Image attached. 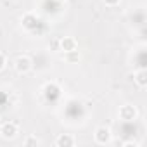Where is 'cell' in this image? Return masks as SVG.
Instances as JSON below:
<instances>
[{"label":"cell","mask_w":147,"mask_h":147,"mask_svg":"<svg viewBox=\"0 0 147 147\" xmlns=\"http://www.w3.org/2000/svg\"><path fill=\"white\" fill-rule=\"evenodd\" d=\"M94 138H95V142L100 144V145L109 144V142H111V131H109V128H107V126H99V128L95 130V133H94Z\"/></svg>","instance_id":"6da1fadb"},{"label":"cell","mask_w":147,"mask_h":147,"mask_svg":"<svg viewBox=\"0 0 147 147\" xmlns=\"http://www.w3.org/2000/svg\"><path fill=\"white\" fill-rule=\"evenodd\" d=\"M14 67L18 73H21V75H24V73H28L31 69V59L28 55H19L16 61H14Z\"/></svg>","instance_id":"7a4b0ae2"},{"label":"cell","mask_w":147,"mask_h":147,"mask_svg":"<svg viewBox=\"0 0 147 147\" xmlns=\"http://www.w3.org/2000/svg\"><path fill=\"white\" fill-rule=\"evenodd\" d=\"M21 23H23V28H26V30H30V31H35L36 26L40 24L38 18H36L33 12H26V14L23 16V19H21Z\"/></svg>","instance_id":"3957f363"},{"label":"cell","mask_w":147,"mask_h":147,"mask_svg":"<svg viewBox=\"0 0 147 147\" xmlns=\"http://www.w3.org/2000/svg\"><path fill=\"white\" fill-rule=\"evenodd\" d=\"M16 133H18V125L12 123V121H7V123H4L0 126V135L4 138H14Z\"/></svg>","instance_id":"277c9868"},{"label":"cell","mask_w":147,"mask_h":147,"mask_svg":"<svg viewBox=\"0 0 147 147\" xmlns=\"http://www.w3.org/2000/svg\"><path fill=\"white\" fill-rule=\"evenodd\" d=\"M43 95H45L47 99H50V100L57 99V97L61 95V88H59V85L54 83V82L45 83V87H43Z\"/></svg>","instance_id":"5b68a950"},{"label":"cell","mask_w":147,"mask_h":147,"mask_svg":"<svg viewBox=\"0 0 147 147\" xmlns=\"http://www.w3.org/2000/svg\"><path fill=\"white\" fill-rule=\"evenodd\" d=\"M119 118L125 119V121L135 119V118H137V107H135V106H130V104L121 106V107H119Z\"/></svg>","instance_id":"8992f818"},{"label":"cell","mask_w":147,"mask_h":147,"mask_svg":"<svg viewBox=\"0 0 147 147\" xmlns=\"http://www.w3.org/2000/svg\"><path fill=\"white\" fill-rule=\"evenodd\" d=\"M59 47H61V50H64V52L75 50V49H76V40L73 38V36H64V38H61Z\"/></svg>","instance_id":"52a82bcc"},{"label":"cell","mask_w":147,"mask_h":147,"mask_svg":"<svg viewBox=\"0 0 147 147\" xmlns=\"http://www.w3.org/2000/svg\"><path fill=\"white\" fill-rule=\"evenodd\" d=\"M55 145H59V147H71V145H75V138H73L69 133H61L55 138Z\"/></svg>","instance_id":"ba28073f"},{"label":"cell","mask_w":147,"mask_h":147,"mask_svg":"<svg viewBox=\"0 0 147 147\" xmlns=\"http://www.w3.org/2000/svg\"><path fill=\"white\" fill-rule=\"evenodd\" d=\"M133 80L137 82V85H138L140 88H144V87L147 85V73H145V69H140V71H137Z\"/></svg>","instance_id":"9c48e42d"},{"label":"cell","mask_w":147,"mask_h":147,"mask_svg":"<svg viewBox=\"0 0 147 147\" xmlns=\"http://www.w3.org/2000/svg\"><path fill=\"white\" fill-rule=\"evenodd\" d=\"M66 54H67V61H69V62H75V61L80 59V54H78L76 49H75V50H69V52H66Z\"/></svg>","instance_id":"30bf717a"},{"label":"cell","mask_w":147,"mask_h":147,"mask_svg":"<svg viewBox=\"0 0 147 147\" xmlns=\"http://www.w3.org/2000/svg\"><path fill=\"white\" fill-rule=\"evenodd\" d=\"M38 144H40V140L36 137H28L24 140V145H38Z\"/></svg>","instance_id":"8fae6325"},{"label":"cell","mask_w":147,"mask_h":147,"mask_svg":"<svg viewBox=\"0 0 147 147\" xmlns=\"http://www.w3.org/2000/svg\"><path fill=\"white\" fill-rule=\"evenodd\" d=\"M104 2H106V5H109V7H114V5L119 4V0H104Z\"/></svg>","instance_id":"7c38bea8"},{"label":"cell","mask_w":147,"mask_h":147,"mask_svg":"<svg viewBox=\"0 0 147 147\" xmlns=\"http://www.w3.org/2000/svg\"><path fill=\"white\" fill-rule=\"evenodd\" d=\"M4 66H5V57H4V54H0V71L4 69Z\"/></svg>","instance_id":"4fadbf2b"}]
</instances>
